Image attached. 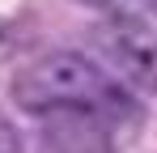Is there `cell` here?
Listing matches in <instances>:
<instances>
[{
    "instance_id": "3957f363",
    "label": "cell",
    "mask_w": 157,
    "mask_h": 153,
    "mask_svg": "<svg viewBox=\"0 0 157 153\" xmlns=\"http://www.w3.org/2000/svg\"><path fill=\"white\" fill-rule=\"evenodd\" d=\"M85 4L102 9L106 17H140V9H144L149 0H85Z\"/></svg>"
},
{
    "instance_id": "277c9868",
    "label": "cell",
    "mask_w": 157,
    "mask_h": 153,
    "mask_svg": "<svg viewBox=\"0 0 157 153\" xmlns=\"http://www.w3.org/2000/svg\"><path fill=\"white\" fill-rule=\"evenodd\" d=\"M0 153H26V149H21L17 128H13V124H4V119H0Z\"/></svg>"
},
{
    "instance_id": "7a4b0ae2",
    "label": "cell",
    "mask_w": 157,
    "mask_h": 153,
    "mask_svg": "<svg viewBox=\"0 0 157 153\" xmlns=\"http://www.w3.org/2000/svg\"><path fill=\"white\" fill-rule=\"evenodd\" d=\"M110 76L136 94H157V30L144 17H106L94 30Z\"/></svg>"
},
{
    "instance_id": "6da1fadb",
    "label": "cell",
    "mask_w": 157,
    "mask_h": 153,
    "mask_svg": "<svg viewBox=\"0 0 157 153\" xmlns=\"http://www.w3.org/2000/svg\"><path fill=\"white\" fill-rule=\"evenodd\" d=\"M13 102L47 119H89L119 124L132 115V98L115 76L81 51H47L13 76Z\"/></svg>"
}]
</instances>
